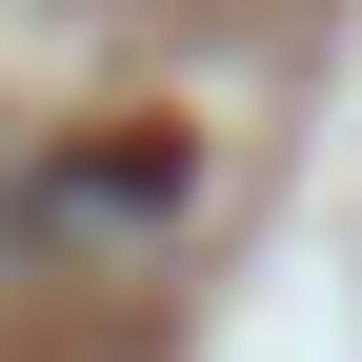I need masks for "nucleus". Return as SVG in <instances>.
<instances>
[{
    "mask_svg": "<svg viewBox=\"0 0 362 362\" xmlns=\"http://www.w3.org/2000/svg\"><path fill=\"white\" fill-rule=\"evenodd\" d=\"M181 202V141H121V161H40L21 181V221H161Z\"/></svg>",
    "mask_w": 362,
    "mask_h": 362,
    "instance_id": "obj_1",
    "label": "nucleus"
}]
</instances>
